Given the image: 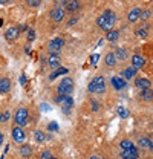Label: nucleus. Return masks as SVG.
Returning <instances> with one entry per match:
<instances>
[{"instance_id":"1","label":"nucleus","mask_w":153,"mask_h":159,"mask_svg":"<svg viewBox=\"0 0 153 159\" xmlns=\"http://www.w3.org/2000/svg\"><path fill=\"white\" fill-rule=\"evenodd\" d=\"M115 19H116V16H115L114 11H110V9H106L98 19H96V25L103 29V31H112V28H114L115 25Z\"/></svg>"},{"instance_id":"2","label":"nucleus","mask_w":153,"mask_h":159,"mask_svg":"<svg viewBox=\"0 0 153 159\" xmlns=\"http://www.w3.org/2000/svg\"><path fill=\"white\" fill-rule=\"evenodd\" d=\"M89 92L92 93H104L106 92V80L103 77H95L87 86Z\"/></svg>"},{"instance_id":"3","label":"nucleus","mask_w":153,"mask_h":159,"mask_svg":"<svg viewBox=\"0 0 153 159\" xmlns=\"http://www.w3.org/2000/svg\"><path fill=\"white\" fill-rule=\"evenodd\" d=\"M72 90H74V80L69 78V77H66V78L61 80L60 84H58V87H57L58 95H71Z\"/></svg>"},{"instance_id":"4","label":"nucleus","mask_w":153,"mask_h":159,"mask_svg":"<svg viewBox=\"0 0 153 159\" xmlns=\"http://www.w3.org/2000/svg\"><path fill=\"white\" fill-rule=\"evenodd\" d=\"M55 104H60L64 113H69L72 106H74V99L71 98V95H57L55 97Z\"/></svg>"},{"instance_id":"5","label":"nucleus","mask_w":153,"mask_h":159,"mask_svg":"<svg viewBox=\"0 0 153 159\" xmlns=\"http://www.w3.org/2000/svg\"><path fill=\"white\" fill-rule=\"evenodd\" d=\"M14 121H16L17 125L23 127V125L28 122V110L23 109V107L17 109V112H16V115H14Z\"/></svg>"},{"instance_id":"6","label":"nucleus","mask_w":153,"mask_h":159,"mask_svg":"<svg viewBox=\"0 0 153 159\" xmlns=\"http://www.w3.org/2000/svg\"><path fill=\"white\" fill-rule=\"evenodd\" d=\"M64 16H66V9L64 8H52L51 9V12H49V17L54 20L55 23H60V21H63L64 20Z\"/></svg>"},{"instance_id":"7","label":"nucleus","mask_w":153,"mask_h":159,"mask_svg":"<svg viewBox=\"0 0 153 159\" xmlns=\"http://www.w3.org/2000/svg\"><path fill=\"white\" fill-rule=\"evenodd\" d=\"M63 44H64V40L63 39L51 40L49 44H48V51H49V54H58V51L63 48Z\"/></svg>"},{"instance_id":"8","label":"nucleus","mask_w":153,"mask_h":159,"mask_svg":"<svg viewBox=\"0 0 153 159\" xmlns=\"http://www.w3.org/2000/svg\"><path fill=\"white\" fill-rule=\"evenodd\" d=\"M11 135H12V139H14L17 144H23L25 139H26V135H25V132H23V129H21L20 125H17V127L12 129Z\"/></svg>"},{"instance_id":"9","label":"nucleus","mask_w":153,"mask_h":159,"mask_svg":"<svg viewBox=\"0 0 153 159\" xmlns=\"http://www.w3.org/2000/svg\"><path fill=\"white\" fill-rule=\"evenodd\" d=\"M20 35V29L19 28H9V29H6V32H5V39L8 40V41H14V40H17Z\"/></svg>"},{"instance_id":"10","label":"nucleus","mask_w":153,"mask_h":159,"mask_svg":"<svg viewBox=\"0 0 153 159\" xmlns=\"http://www.w3.org/2000/svg\"><path fill=\"white\" fill-rule=\"evenodd\" d=\"M138 156H139V153H138V148L136 147L121 152V158L123 159H138Z\"/></svg>"},{"instance_id":"11","label":"nucleus","mask_w":153,"mask_h":159,"mask_svg":"<svg viewBox=\"0 0 153 159\" xmlns=\"http://www.w3.org/2000/svg\"><path fill=\"white\" fill-rule=\"evenodd\" d=\"M110 83H112L114 89H116V90H123V89H124V87L127 86L126 80L121 78V77H114V78L110 80Z\"/></svg>"},{"instance_id":"12","label":"nucleus","mask_w":153,"mask_h":159,"mask_svg":"<svg viewBox=\"0 0 153 159\" xmlns=\"http://www.w3.org/2000/svg\"><path fill=\"white\" fill-rule=\"evenodd\" d=\"M135 86L138 87V89H141V90H146V89H150V86H152V83H150V80L147 78H136L135 80Z\"/></svg>"},{"instance_id":"13","label":"nucleus","mask_w":153,"mask_h":159,"mask_svg":"<svg viewBox=\"0 0 153 159\" xmlns=\"http://www.w3.org/2000/svg\"><path fill=\"white\" fill-rule=\"evenodd\" d=\"M132 64H133L135 69H141V67H144L146 66V58L142 57V55H133L132 57Z\"/></svg>"},{"instance_id":"14","label":"nucleus","mask_w":153,"mask_h":159,"mask_svg":"<svg viewBox=\"0 0 153 159\" xmlns=\"http://www.w3.org/2000/svg\"><path fill=\"white\" fill-rule=\"evenodd\" d=\"M141 16H142L141 8H135V9H132V11L129 12V21H130V23H136L138 20L141 19Z\"/></svg>"},{"instance_id":"15","label":"nucleus","mask_w":153,"mask_h":159,"mask_svg":"<svg viewBox=\"0 0 153 159\" xmlns=\"http://www.w3.org/2000/svg\"><path fill=\"white\" fill-rule=\"evenodd\" d=\"M69 70H67V67H57V69H54L52 70V74L49 75V80L51 81H54L55 78H58V77H61V75H66Z\"/></svg>"},{"instance_id":"16","label":"nucleus","mask_w":153,"mask_h":159,"mask_svg":"<svg viewBox=\"0 0 153 159\" xmlns=\"http://www.w3.org/2000/svg\"><path fill=\"white\" fill-rule=\"evenodd\" d=\"M11 89V80L9 78H0V93H8Z\"/></svg>"},{"instance_id":"17","label":"nucleus","mask_w":153,"mask_h":159,"mask_svg":"<svg viewBox=\"0 0 153 159\" xmlns=\"http://www.w3.org/2000/svg\"><path fill=\"white\" fill-rule=\"evenodd\" d=\"M48 64H49V67H52V69L60 67V55H58V54H51L49 58H48Z\"/></svg>"},{"instance_id":"18","label":"nucleus","mask_w":153,"mask_h":159,"mask_svg":"<svg viewBox=\"0 0 153 159\" xmlns=\"http://www.w3.org/2000/svg\"><path fill=\"white\" fill-rule=\"evenodd\" d=\"M19 153H20V156H21V158H29V156L32 155V147H31V145H28V144H23V145L20 147Z\"/></svg>"},{"instance_id":"19","label":"nucleus","mask_w":153,"mask_h":159,"mask_svg":"<svg viewBox=\"0 0 153 159\" xmlns=\"http://www.w3.org/2000/svg\"><path fill=\"white\" fill-rule=\"evenodd\" d=\"M80 6H81L80 0H69V3H67V6H66V11H67V12H76V11L80 9Z\"/></svg>"},{"instance_id":"20","label":"nucleus","mask_w":153,"mask_h":159,"mask_svg":"<svg viewBox=\"0 0 153 159\" xmlns=\"http://www.w3.org/2000/svg\"><path fill=\"white\" fill-rule=\"evenodd\" d=\"M104 63H106L109 67H114V66H116V57H115L114 52L106 54V57H104Z\"/></svg>"},{"instance_id":"21","label":"nucleus","mask_w":153,"mask_h":159,"mask_svg":"<svg viewBox=\"0 0 153 159\" xmlns=\"http://www.w3.org/2000/svg\"><path fill=\"white\" fill-rule=\"evenodd\" d=\"M138 145L141 148H149V150H153V142L149 138H141L138 141Z\"/></svg>"},{"instance_id":"22","label":"nucleus","mask_w":153,"mask_h":159,"mask_svg":"<svg viewBox=\"0 0 153 159\" xmlns=\"http://www.w3.org/2000/svg\"><path fill=\"white\" fill-rule=\"evenodd\" d=\"M136 70H138V69H135V67H129V69L123 70V77H124V80H132L135 75H136Z\"/></svg>"},{"instance_id":"23","label":"nucleus","mask_w":153,"mask_h":159,"mask_svg":"<svg viewBox=\"0 0 153 159\" xmlns=\"http://www.w3.org/2000/svg\"><path fill=\"white\" fill-rule=\"evenodd\" d=\"M116 60H126L127 58V51L124 48H116V52H114Z\"/></svg>"},{"instance_id":"24","label":"nucleus","mask_w":153,"mask_h":159,"mask_svg":"<svg viewBox=\"0 0 153 159\" xmlns=\"http://www.w3.org/2000/svg\"><path fill=\"white\" fill-rule=\"evenodd\" d=\"M118 37H119V32H118V31H115V29L109 31V32L106 34V40H109V41H116Z\"/></svg>"},{"instance_id":"25","label":"nucleus","mask_w":153,"mask_h":159,"mask_svg":"<svg viewBox=\"0 0 153 159\" xmlns=\"http://www.w3.org/2000/svg\"><path fill=\"white\" fill-rule=\"evenodd\" d=\"M119 145H121V148H123V150H129V148H133L135 147L133 142H132V141H129V139H123Z\"/></svg>"},{"instance_id":"26","label":"nucleus","mask_w":153,"mask_h":159,"mask_svg":"<svg viewBox=\"0 0 153 159\" xmlns=\"http://www.w3.org/2000/svg\"><path fill=\"white\" fill-rule=\"evenodd\" d=\"M141 97L144 101H152L153 99V92L150 89H146V90H142V93H141Z\"/></svg>"},{"instance_id":"27","label":"nucleus","mask_w":153,"mask_h":159,"mask_svg":"<svg viewBox=\"0 0 153 159\" xmlns=\"http://www.w3.org/2000/svg\"><path fill=\"white\" fill-rule=\"evenodd\" d=\"M116 112H118V115H119L121 118H127V116H129V110H127L126 107H123V106H118V107H116Z\"/></svg>"},{"instance_id":"28","label":"nucleus","mask_w":153,"mask_h":159,"mask_svg":"<svg viewBox=\"0 0 153 159\" xmlns=\"http://www.w3.org/2000/svg\"><path fill=\"white\" fill-rule=\"evenodd\" d=\"M34 138H35V141H37V142H40V144H41V142H44V139H46V135H44V133H43L41 130H37V132L34 133Z\"/></svg>"},{"instance_id":"29","label":"nucleus","mask_w":153,"mask_h":159,"mask_svg":"<svg viewBox=\"0 0 153 159\" xmlns=\"http://www.w3.org/2000/svg\"><path fill=\"white\" fill-rule=\"evenodd\" d=\"M48 130H49V132H58V124L55 121L49 122V124H48Z\"/></svg>"},{"instance_id":"30","label":"nucleus","mask_w":153,"mask_h":159,"mask_svg":"<svg viewBox=\"0 0 153 159\" xmlns=\"http://www.w3.org/2000/svg\"><path fill=\"white\" fill-rule=\"evenodd\" d=\"M26 3H28V6H31V8H38L40 3H41V0H26Z\"/></svg>"},{"instance_id":"31","label":"nucleus","mask_w":153,"mask_h":159,"mask_svg":"<svg viewBox=\"0 0 153 159\" xmlns=\"http://www.w3.org/2000/svg\"><path fill=\"white\" fill-rule=\"evenodd\" d=\"M67 3H69V0H55V6L57 8H63L64 6V9H66Z\"/></svg>"},{"instance_id":"32","label":"nucleus","mask_w":153,"mask_h":159,"mask_svg":"<svg viewBox=\"0 0 153 159\" xmlns=\"http://www.w3.org/2000/svg\"><path fill=\"white\" fill-rule=\"evenodd\" d=\"M34 39H35V31H34V29H28V41L32 43Z\"/></svg>"},{"instance_id":"33","label":"nucleus","mask_w":153,"mask_h":159,"mask_svg":"<svg viewBox=\"0 0 153 159\" xmlns=\"http://www.w3.org/2000/svg\"><path fill=\"white\" fill-rule=\"evenodd\" d=\"M52 158V153H51V150H44L41 155H40V159H51Z\"/></svg>"},{"instance_id":"34","label":"nucleus","mask_w":153,"mask_h":159,"mask_svg":"<svg viewBox=\"0 0 153 159\" xmlns=\"http://www.w3.org/2000/svg\"><path fill=\"white\" fill-rule=\"evenodd\" d=\"M9 118H11L9 112H5V113L0 115V122H6V121H9Z\"/></svg>"},{"instance_id":"35","label":"nucleus","mask_w":153,"mask_h":159,"mask_svg":"<svg viewBox=\"0 0 153 159\" xmlns=\"http://www.w3.org/2000/svg\"><path fill=\"white\" fill-rule=\"evenodd\" d=\"M146 29H147V26H146V28H139V29L136 31V34H138L139 37H146V35H147V31H146Z\"/></svg>"},{"instance_id":"36","label":"nucleus","mask_w":153,"mask_h":159,"mask_svg":"<svg viewBox=\"0 0 153 159\" xmlns=\"http://www.w3.org/2000/svg\"><path fill=\"white\" fill-rule=\"evenodd\" d=\"M98 60H100V54H94V55L90 57V64L95 66L96 63H98Z\"/></svg>"},{"instance_id":"37","label":"nucleus","mask_w":153,"mask_h":159,"mask_svg":"<svg viewBox=\"0 0 153 159\" xmlns=\"http://www.w3.org/2000/svg\"><path fill=\"white\" fill-rule=\"evenodd\" d=\"M76 21H78V19H76V17H74V19L71 20V21H67V26H74Z\"/></svg>"},{"instance_id":"38","label":"nucleus","mask_w":153,"mask_h":159,"mask_svg":"<svg viewBox=\"0 0 153 159\" xmlns=\"http://www.w3.org/2000/svg\"><path fill=\"white\" fill-rule=\"evenodd\" d=\"M92 110H94V112L98 110V102H96V101H92Z\"/></svg>"},{"instance_id":"39","label":"nucleus","mask_w":153,"mask_h":159,"mask_svg":"<svg viewBox=\"0 0 153 159\" xmlns=\"http://www.w3.org/2000/svg\"><path fill=\"white\" fill-rule=\"evenodd\" d=\"M25 83H26V75H21V77H20V84L25 86Z\"/></svg>"},{"instance_id":"40","label":"nucleus","mask_w":153,"mask_h":159,"mask_svg":"<svg viewBox=\"0 0 153 159\" xmlns=\"http://www.w3.org/2000/svg\"><path fill=\"white\" fill-rule=\"evenodd\" d=\"M149 17H150V12H142V16H141V19H142V20L149 19Z\"/></svg>"},{"instance_id":"41","label":"nucleus","mask_w":153,"mask_h":159,"mask_svg":"<svg viewBox=\"0 0 153 159\" xmlns=\"http://www.w3.org/2000/svg\"><path fill=\"white\" fill-rule=\"evenodd\" d=\"M2 144H3V135L0 133V145H2Z\"/></svg>"},{"instance_id":"42","label":"nucleus","mask_w":153,"mask_h":159,"mask_svg":"<svg viewBox=\"0 0 153 159\" xmlns=\"http://www.w3.org/2000/svg\"><path fill=\"white\" fill-rule=\"evenodd\" d=\"M6 2H9V0H0V5H5Z\"/></svg>"},{"instance_id":"43","label":"nucleus","mask_w":153,"mask_h":159,"mask_svg":"<svg viewBox=\"0 0 153 159\" xmlns=\"http://www.w3.org/2000/svg\"><path fill=\"white\" fill-rule=\"evenodd\" d=\"M90 159H100V158H96V156H92V158H90Z\"/></svg>"},{"instance_id":"44","label":"nucleus","mask_w":153,"mask_h":159,"mask_svg":"<svg viewBox=\"0 0 153 159\" xmlns=\"http://www.w3.org/2000/svg\"><path fill=\"white\" fill-rule=\"evenodd\" d=\"M51 159H58V158H57V156H52V158H51Z\"/></svg>"}]
</instances>
